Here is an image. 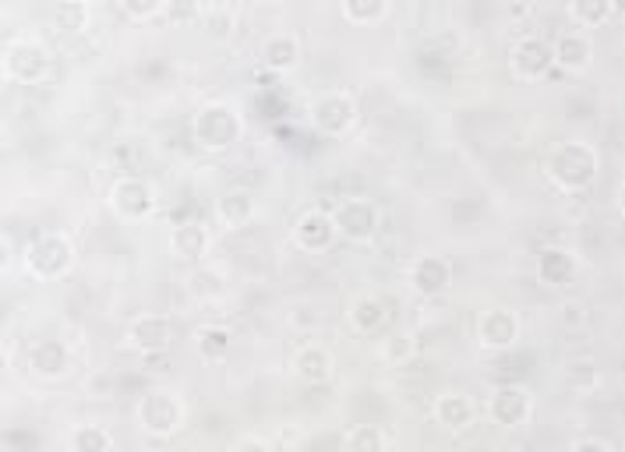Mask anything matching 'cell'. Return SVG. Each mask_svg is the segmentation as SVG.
I'll return each instance as SVG.
<instances>
[{"label":"cell","mask_w":625,"mask_h":452,"mask_svg":"<svg viewBox=\"0 0 625 452\" xmlns=\"http://www.w3.org/2000/svg\"><path fill=\"white\" fill-rule=\"evenodd\" d=\"M208 252H213V234L202 219H177L170 230V255L180 262H208Z\"/></svg>","instance_id":"17"},{"label":"cell","mask_w":625,"mask_h":452,"mask_svg":"<svg viewBox=\"0 0 625 452\" xmlns=\"http://www.w3.org/2000/svg\"><path fill=\"white\" fill-rule=\"evenodd\" d=\"M120 14L135 18V22H153V18H166V0H120Z\"/></svg>","instance_id":"33"},{"label":"cell","mask_w":625,"mask_h":452,"mask_svg":"<svg viewBox=\"0 0 625 452\" xmlns=\"http://www.w3.org/2000/svg\"><path fill=\"white\" fill-rule=\"evenodd\" d=\"M343 449L346 452H389V439L379 424H350L346 435H343Z\"/></svg>","instance_id":"28"},{"label":"cell","mask_w":625,"mask_h":452,"mask_svg":"<svg viewBox=\"0 0 625 452\" xmlns=\"http://www.w3.org/2000/svg\"><path fill=\"white\" fill-rule=\"evenodd\" d=\"M431 417L439 421L446 431H467L477 417V403L463 393V389H446V393L434 396Z\"/></svg>","instance_id":"20"},{"label":"cell","mask_w":625,"mask_h":452,"mask_svg":"<svg viewBox=\"0 0 625 452\" xmlns=\"http://www.w3.org/2000/svg\"><path fill=\"white\" fill-rule=\"evenodd\" d=\"M290 325H294L297 333H311V328H319V312L311 304H297L294 312H290Z\"/></svg>","instance_id":"35"},{"label":"cell","mask_w":625,"mask_h":452,"mask_svg":"<svg viewBox=\"0 0 625 452\" xmlns=\"http://www.w3.org/2000/svg\"><path fill=\"white\" fill-rule=\"evenodd\" d=\"M26 361H29V372L47 379V382H57V379H65L71 372V351H68V343L57 340V336L32 340Z\"/></svg>","instance_id":"15"},{"label":"cell","mask_w":625,"mask_h":452,"mask_svg":"<svg viewBox=\"0 0 625 452\" xmlns=\"http://www.w3.org/2000/svg\"><path fill=\"white\" fill-rule=\"evenodd\" d=\"M573 452H612V442H604V439H597V435H587V439H579V442L573 445Z\"/></svg>","instance_id":"39"},{"label":"cell","mask_w":625,"mask_h":452,"mask_svg":"<svg viewBox=\"0 0 625 452\" xmlns=\"http://www.w3.org/2000/svg\"><path fill=\"white\" fill-rule=\"evenodd\" d=\"M346 322L358 336H379L389 322V307L379 294H358L346 307Z\"/></svg>","instance_id":"22"},{"label":"cell","mask_w":625,"mask_h":452,"mask_svg":"<svg viewBox=\"0 0 625 452\" xmlns=\"http://www.w3.org/2000/svg\"><path fill=\"white\" fill-rule=\"evenodd\" d=\"M566 14L576 29L587 32V29H600L604 22H612L618 8H615V0H569Z\"/></svg>","instance_id":"26"},{"label":"cell","mask_w":625,"mask_h":452,"mask_svg":"<svg viewBox=\"0 0 625 452\" xmlns=\"http://www.w3.org/2000/svg\"><path fill=\"white\" fill-rule=\"evenodd\" d=\"M187 291H192L198 301H223L231 294V273L216 262H202L187 276Z\"/></svg>","instance_id":"24"},{"label":"cell","mask_w":625,"mask_h":452,"mask_svg":"<svg viewBox=\"0 0 625 452\" xmlns=\"http://www.w3.org/2000/svg\"><path fill=\"white\" fill-rule=\"evenodd\" d=\"M290 367H294V375L304 385H325L332 372H336V357H332L325 343H301Z\"/></svg>","instance_id":"19"},{"label":"cell","mask_w":625,"mask_h":452,"mask_svg":"<svg viewBox=\"0 0 625 452\" xmlns=\"http://www.w3.org/2000/svg\"><path fill=\"white\" fill-rule=\"evenodd\" d=\"M551 60H555V68L569 71V75L590 71V65H594V36L576 29V26L561 29L551 39Z\"/></svg>","instance_id":"13"},{"label":"cell","mask_w":625,"mask_h":452,"mask_svg":"<svg viewBox=\"0 0 625 452\" xmlns=\"http://www.w3.org/2000/svg\"><path fill=\"white\" fill-rule=\"evenodd\" d=\"M379 357L389 364V367H407L413 357H417V340L410 333H389L382 343H379Z\"/></svg>","instance_id":"32"},{"label":"cell","mask_w":625,"mask_h":452,"mask_svg":"<svg viewBox=\"0 0 625 452\" xmlns=\"http://www.w3.org/2000/svg\"><path fill=\"white\" fill-rule=\"evenodd\" d=\"M244 135V117L234 102L208 99L192 117V141L202 153H226L234 149Z\"/></svg>","instance_id":"2"},{"label":"cell","mask_w":625,"mask_h":452,"mask_svg":"<svg viewBox=\"0 0 625 452\" xmlns=\"http://www.w3.org/2000/svg\"><path fill=\"white\" fill-rule=\"evenodd\" d=\"M410 286L421 297H442L449 286H452V262L446 255H421V258H413L410 265Z\"/></svg>","instance_id":"16"},{"label":"cell","mask_w":625,"mask_h":452,"mask_svg":"<svg viewBox=\"0 0 625 452\" xmlns=\"http://www.w3.org/2000/svg\"><path fill=\"white\" fill-rule=\"evenodd\" d=\"M555 68L551 60V39L540 32H519L509 43V71L519 81H540Z\"/></svg>","instance_id":"9"},{"label":"cell","mask_w":625,"mask_h":452,"mask_svg":"<svg viewBox=\"0 0 625 452\" xmlns=\"http://www.w3.org/2000/svg\"><path fill=\"white\" fill-rule=\"evenodd\" d=\"M258 60L265 71L273 75H286L301 65V36L290 32V29H276L268 32L262 43H258Z\"/></svg>","instance_id":"18"},{"label":"cell","mask_w":625,"mask_h":452,"mask_svg":"<svg viewBox=\"0 0 625 452\" xmlns=\"http://www.w3.org/2000/svg\"><path fill=\"white\" fill-rule=\"evenodd\" d=\"M128 343L141 357H153V354H166L174 343V318L163 315V312H145L128 325Z\"/></svg>","instance_id":"12"},{"label":"cell","mask_w":625,"mask_h":452,"mask_svg":"<svg viewBox=\"0 0 625 452\" xmlns=\"http://www.w3.org/2000/svg\"><path fill=\"white\" fill-rule=\"evenodd\" d=\"M534 11V4H506V14L509 18H527Z\"/></svg>","instance_id":"40"},{"label":"cell","mask_w":625,"mask_h":452,"mask_svg":"<svg viewBox=\"0 0 625 452\" xmlns=\"http://www.w3.org/2000/svg\"><path fill=\"white\" fill-rule=\"evenodd\" d=\"M583 322H587V312H583V304L579 301H566V304H561V325H583Z\"/></svg>","instance_id":"38"},{"label":"cell","mask_w":625,"mask_h":452,"mask_svg":"<svg viewBox=\"0 0 625 452\" xmlns=\"http://www.w3.org/2000/svg\"><path fill=\"white\" fill-rule=\"evenodd\" d=\"M597 170H600V153L583 138L558 141V146L545 156V177L566 195L587 191L597 180Z\"/></svg>","instance_id":"1"},{"label":"cell","mask_w":625,"mask_h":452,"mask_svg":"<svg viewBox=\"0 0 625 452\" xmlns=\"http://www.w3.org/2000/svg\"><path fill=\"white\" fill-rule=\"evenodd\" d=\"M202 22L213 32H234L237 14H234L231 4H202Z\"/></svg>","instance_id":"34"},{"label":"cell","mask_w":625,"mask_h":452,"mask_svg":"<svg viewBox=\"0 0 625 452\" xmlns=\"http://www.w3.org/2000/svg\"><path fill=\"white\" fill-rule=\"evenodd\" d=\"M519 333H524V325H519V315L512 307H488V312L477 318V346L488 354H506L519 343Z\"/></svg>","instance_id":"11"},{"label":"cell","mask_w":625,"mask_h":452,"mask_svg":"<svg viewBox=\"0 0 625 452\" xmlns=\"http://www.w3.org/2000/svg\"><path fill=\"white\" fill-rule=\"evenodd\" d=\"M307 117L322 138H343L353 125H358V99L346 89H325L311 99Z\"/></svg>","instance_id":"8"},{"label":"cell","mask_w":625,"mask_h":452,"mask_svg":"<svg viewBox=\"0 0 625 452\" xmlns=\"http://www.w3.org/2000/svg\"><path fill=\"white\" fill-rule=\"evenodd\" d=\"M329 213H332V223H336V234L350 244H368L382 230V209H379V202L368 195H346L332 205Z\"/></svg>","instance_id":"7"},{"label":"cell","mask_w":625,"mask_h":452,"mask_svg":"<svg viewBox=\"0 0 625 452\" xmlns=\"http://www.w3.org/2000/svg\"><path fill=\"white\" fill-rule=\"evenodd\" d=\"M75 244L65 230H43L26 244V269L39 283H53L75 269Z\"/></svg>","instance_id":"5"},{"label":"cell","mask_w":625,"mask_h":452,"mask_svg":"<svg viewBox=\"0 0 625 452\" xmlns=\"http://www.w3.org/2000/svg\"><path fill=\"white\" fill-rule=\"evenodd\" d=\"M195 346L208 364H219L234 351V328L223 322H202L195 328Z\"/></svg>","instance_id":"25"},{"label":"cell","mask_w":625,"mask_h":452,"mask_svg":"<svg viewBox=\"0 0 625 452\" xmlns=\"http://www.w3.org/2000/svg\"><path fill=\"white\" fill-rule=\"evenodd\" d=\"M485 414L498 428H524L534 414V393L519 382H502L485 400Z\"/></svg>","instance_id":"10"},{"label":"cell","mask_w":625,"mask_h":452,"mask_svg":"<svg viewBox=\"0 0 625 452\" xmlns=\"http://www.w3.org/2000/svg\"><path fill=\"white\" fill-rule=\"evenodd\" d=\"M184 417H187V410H184V400L177 396V389L170 385H153V389H145L138 406H135V421L138 428L145 431L149 439H174L177 431L184 428Z\"/></svg>","instance_id":"3"},{"label":"cell","mask_w":625,"mask_h":452,"mask_svg":"<svg viewBox=\"0 0 625 452\" xmlns=\"http://www.w3.org/2000/svg\"><path fill=\"white\" fill-rule=\"evenodd\" d=\"M53 71V50L39 36H11L4 43V78L14 86H43Z\"/></svg>","instance_id":"4"},{"label":"cell","mask_w":625,"mask_h":452,"mask_svg":"<svg viewBox=\"0 0 625 452\" xmlns=\"http://www.w3.org/2000/svg\"><path fill=\"white\" fill-rule=\"evenodd\" d=\"M68 445H71V452H114V435L107 424L86 421V424L71 428Z\"/></svg>","instance_id":"27"},{"label":"cell","mask_w":625,"mask_h":452,"mask_svg":"<svg viewBox=\"0 0 625 452\" xmlns=\"http://www.w3.org/2000/svg\"><path fill=\"white\" fill-rule=\"evenodd\" d=\"M340 11L350 26H374V22H382L392 8H389V0H343Z\"/></svg>","instance_id":"31"},{"label":"cell","mask_w":625,"mask_h":452,"mask_svg":"<svg viewBox=\"0 0 625 452\" xmlns=\"http://www.w3.org/2000/svg\"><path fill=\"white\" fill-rule=\"evenodd\" d=\"M50 18H53V29L60 32H81V29H89L92 8L86 0H57L50 8Z\"/></svg>","instance_id":"29"},{"label":"cell","mask_w":625,"mask_h":452,"mask_svg":"<svg viewBox=\"0 0 625 452\" xmlns=\"http://www.w3.org/2000/svg\"><path fill=\"white\" fill-rule=\"evenodd\" d=\"M166 18L170 22H192V18H198L202 22V4H166Z\"/></svg>","instance_id":"36"},{"label":"cell","mask_w":625,"mask_h":452,"mask_svg":"<svg viewBox=\"0 0 625 452\" xmlns=\"http://www.w3.org/2000/svg\"><path fill=\"white\" fill-rule=\"evenodd\" d=\"M110 213L124 223H145L156 209H159V195H156V184L141 174H120L110 184Z\"/></svg>","instance_id":"6"},{"label":"cell","mask_w":625,"mask_h":452,"mask_svg":"<svg viewBox=\"0 0 625 452\" xmlns=\"http://www.w3.org/2000/svg\"><path fill=\"white\" fill-rule=\"evenodd\" d=\"M537 279L548 283V286H569L576 279V255L569 248H540L537 255Z\"/></svg>","instance_id":"23"},{"label":"cell","mask_w":625,"mask_h":452,"mask_svg":"<svg viewBox=\"0 0 625 452\" xmlns=\"http://www.w3.org/2000/svg\"><path fill=\"white\" fill-rule=\"evenodd\" d=\"M566 385L573 393H590L600 385V364L590 354H579L566 361Z\"/></svg>","instance_id":"30"},{"label":"cell","mask_w":625,"mask_h":452,"mask_svg":"<svg viewBox=\"0 0 625 452\" xmlns=\"http://www.w3.org/2000/svg\"><path fill=\"white\" fill-rule=\"evenodd\" d=\"M216 219L226 230H244V226H252L258 216V198L247 191V188H226L216 198Z\"/></svg>","instance_id":"21"},{"label":"cell","mask_w":625,"mask_h":452,"mask_svg":"<svg viewBox=\"0 0 625 452\" xmlns=\"http://www.w3.org/2000/svg\"><path fill=\"white\" fill-rule=\"evenodd\" d=\"M336 240H340V234H336V223H332L329 209H307V213L297 216V223H294V244H297L301 252L322 255Z\"/></svg>","instance_id":"14"},{"label":"cell","mask_w":625,"mask_h":452,"mask_svg":"<svg viewBox=\"0 0 625 452\" xmlns=\"http://www.w3.org/2000/svg\"><path fill=\"white\" fill-rule=\"evenodd\" d=\"M280 439H283L286 445H294V442L301 439V431H297L294 424H290V428H283V431H280Z\"/></svg>","instance_id":"41"},{"label":"cell","mask_w":625,"mask_h":452,"mask_svg":"<svg viewBox=\"0 0 625 452\" xmlns=\"http://www.w3.org/2000/svg\"><path fill=\"white\" fill-rule=\"evenodd\" d=\"M234 452H276V449H273V442H268L265 435H244L234 445Z\"/></svg>","instance_id":"37"}]
</instances>
